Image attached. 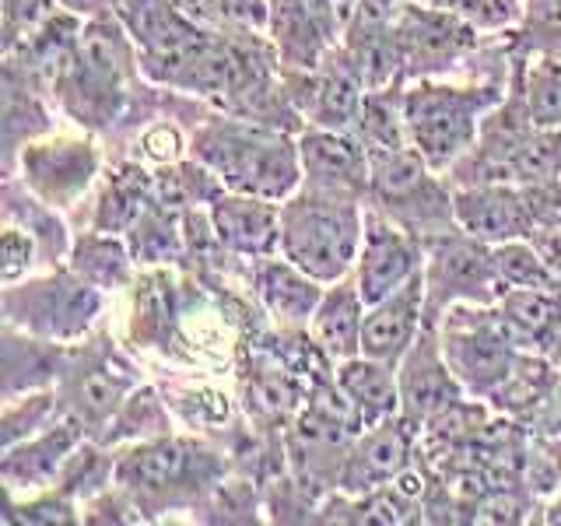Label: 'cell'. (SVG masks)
Segmentation results:
<instances>
[{"mask_svg":"<svg viewBox=\"0 0 561 526\" xmlns=\"http://www.w3.org/2000/svg\"><path fill=\"white\" fill-rule=\"evenodd\" d=\"M193 155L236 190L263 201H288L302 183V158L288 137L250 127L239 119H218L193 137Z\"/></svg>","mask_w":561,"mask_h":526,"instance_id":"obj_1","label":"cell"},{"mask_svg":"<svg viewBox=\"0 0 561 526\" xmlns=\"http://www.w3.org/2000/svg\"><path fill=\"white\" fill-rule=\"evenodd\" d=\"M365 210L351 197L298 190L280 201V253L323 285L351 274L362 253Z\"/></svg>","mask_w":561,"mask_h":526,"instance_id":"obj_2","label":"cell"},{"mask_svg":"<svg viewBox=\"0 0 561 526\" xmlns=\"http://www.w3.org/2000/svg\"><path fill=\"white\" fill-rule=\"evenodd\" d=\"M499 105L495 88H453L421 81L403 92L411 148L438 172L456 165L478 145L484 116Z\"/></svg>","mask_w":561,"mask_h":526,"instance_id":"obj_3","label":"cell"},{"mask_svg":"<svg viewBox=\"0 0 561 526\" xmlns=\"http://www.w3.org/2000/svg\"><path fill=\"white\" fill-rule=\"evenodd\" d=\"M443 351L446 362L463 382V390L495 397L499 386L508 379L516 365L513 344L502 333V323L495 312L481 309H456L449 306L446 330H443Z\"/></svg>","mask_w":561,"mask_h":526,"instance_id":"obj_4","label":"cell"},{"mask_svg":"<svg viewBox=\"0 0 561 526\" xmlns=\"http://www.w3.org/2000/svg\"><path fill=\"white\" fill-rule=\"evenodd\" d=\"M421 271H425L428 316L443 312L446 306L456 302L491 306L499 298V277L488 242L467 236L463 228L456 236L453 232L438 236Z\"/></svg>","mask_w":561,"mask_h":526,"instance_id":"obj_5","label":"cell"},{"mask_svg":"<svg viewBox=\"0 0 561 526\" xmlns=\"http://www.w3.org/2000/svg\"><path fill=\"white\" fill-rule=\"evenodd\" d=\"M393 35L403 57V75H443L478 46V28L421 0H400L393 8Z\"/></svg>","mask_w":561,"mask_h":526,"instance_id":"obj_6","label":"cell"},{"mask_svg":"<svg viewBox=\"0 0 561 526\" xmlns=\"http://www.w3.org/2000/svg\"><path fill=\"white\" fill-rule=\"evenodd\" d=\"M358 288L368 306L379 302L390 291L425 267L421 260V242L408 225H400L393 215H382V210H368L365 215V236H362V253H358Z\"/></svg>","mask_w":561,"mask_h":526,"instance_id":"obj_7","label":"cell"},{"mask_svg":"<svg viewBox=\"0 0 561 526\" xmlns=\"http://www.w3.org/2000/svg\"><path fill=\"white\" fill-rule=\"evenodd\" d=\"M400 382V414L421 425V421L449 414L463 400V382L446 362L443 341L425 327L417 341L408 347V355L397 362Z\"/></svg>","mask_w":561,"mask_h":526,"instance_id":"obj_8","label":"cell"},{"mask_svg":"<svg viewBox=\"0 0 561 526\" xmlns=\"http://www.w3.org/2000/svg\"><path fill=\"white\" fill-rule=\"evenodd\" d=\"M298 158H302L306 186L333 193V197L362 201V193L373 190L368 180V148L362 137H347L344 130L312 127L298 140Z\"/></svg>","mask_w":561,"mask_h":526,"instance_id":"obj_9","label":"cell"},{"mask_svg":"<svg viewBox=\"0 0 561 526\" xmlns=\"http://www.w3.org/2000/svg\"><path fill=\"white\" fill-rule=\"evenodd\" d=\"M428 312V295H425V271H417L408 285H400L379 302L365 309V327H362V355L379 358L386 365H397L408 347L417 341V333L425 330L421 316Z\"/></svg>","mask_w":561,"mask_h":526,"instance_id":"obj_10","label":"cell"},{"mask_svg":"<svg viewBox=\"0 0 561 526\" xmlns=\"http://www.w3.org/2000/svg\"><path fill=\"white\" fill-rule=\"evenodd\" d=\"M456 225L467 236L481 239L488 245H499L508 239L534 236V210L526 201V190H516L508 183H478L467 186L453 197Z\"/></svg>","mask_w":561,"mask_h":526,"instance_id":"obj_11","label":"cell"},{"mask_svg":"<svg viewBox=\"0 0 561 526\" xmlns=\"http://www.w3.org/2000/svg\"><path fill=\"white\" fill-rule=\"evenodd\" d=\"M365 102V81L347 49H327L306 78V116L316 127L347 130L358 123Z\"/></svg>","mask_w":561,"mask_h":526,"instance_id":"obj_12","label":"cell"},{"mask_svg":"<svg viewBox=\"0 0 561 526\" xmlns=\"http://www.w3.org/2000/svg\"><path fill=\"white\" fill-rule=\"evenodd\" d=\"M411 432L414 421H408L403 414L386 418L379 425H368L362 443L344 460L341 484L347 491H379L386 484H393L411 464Z\"/></svg>","mask_w":561,"mask_h":526,"instance_id":"obj_13","label":"cell"},{"mask_svg":"<svg viewBox=\"0 0 561 526\" xmlns=\"http://www.w3.org/2000/svg\"><path fill=\"white\" fill-rule=\"evenodd\" d=\"M368 302L362 298L358 281H333V288L323 291L316 316L309 323V333L316 347L333 362H347L362 355V327H365Z\"/></svg>","mask_w":561,"mask_h":526,"instance_id":"obj_14","label":"cell"},{"mask_svg":"<svg viewBox=\"0 0 561 526\" xmlns=\"http://www.w3.org/2000/svg\"><path fill=\"white\" fill-rule=\"evenodd\" d=\"M215 232L236 253L263 256L280 245V204L250 193H228L215 201Z\"/></svg>","mask_w":561,"mask_h":526,"instance_id":"obj_15","label":"cell"},{"mask_svg":"<svg viewBox=\"0 0 561 526\" xmlns=\"http://www.w3.org/2000/svg\"><path fill=\"white\" fill-rule=\"evenodd\" d=\"M25 172L35 193H43L53 204H70L78 193L92 183L95 175V151L92 145H35L25 151Z\"/></svg>","mask_w":561,"mask_h":526,"instance_id":"obj_16","label":"cell"},{"mask_svg":"<svg viewBox=\"0 0 561 526\" xmlns=\"http://www.w3.org/2000/svg\"><path fill=\"white\" fill-rule=\"evenodd\" d=\"M256 288L267 312L280 327H309L316 306L323 298V281H316L312 274H306L298 263L285 260H271L263 263L256 274Z\"/></svg>","mask_w":561,"mask_h":526,"instance_id":"obj_17","label":"cell"},{"mask_svg":"<svg viewBox=\"0 0 561 526\" xmlns=\"http://www.w3.org/2000/svg\"><path fill=\"white\" fill-rule=\"evenodd\" d=\"M495 316L513 347H543L561 327V298L554 288H508L495 298Z\"/></svg>","mask_w":561,"mask_h":526,"instance_id":"obj_18","label":"cell"},{"mask_svg":"<svg viewBox=\"0 0 561 526\" xmlns=\"http://www.w3.org/2000/svg\"><path fill=\"white\" fill-rule=\"evenodd\" d=\"M337 390L355 408L362 425H379V421L400 414V382L397 365H386L379 358L355 355L341 362Z\"/></svg>","mask_w":561,"mask_h":526,"instance_id":"obj_19","label":"cell"},{"mask_svg":"<svg viewBox=\"0 0 561 526\" xmlns=\"http://www.w3.org/2000/svg\"><path fill=\"white\" fill-rule=\"evenodd\" d=\"M190 470H193V449L183 443H172V438H162V443H148L134 449L116 473L123 488L140 491V495H165V491L183 488Z\"/></svg>","mask_w":561,"mask_h":526,"instance_id":"obj_20","label":"cell"},{"mask_svg":"<svg viewBox=\"0 0 561 526\" xmlns=\"http://www.w3.org/2000/svg\"><path fill=\"white\" fill-rule=\"evenodd\" d=\"M78 446V425H53L46 435L32 438L25 446H8V460H4V478L8 488H43L53 481L70 449Z\"/></svg>","mask_w":561,"mask_h":526,"instance_id":"obj_21","label":"cell"},{"mask_svg":"<svg viewBox=\"0 0 561 526\" xmlns=\"http://www.w3.org/2000/svg\"><path fill=\"white\" fill-rule=\"evenodd\" d=\"M491 263H495L499 295L508 288H558V274L534 242L508 239L491 245Z\"/></svg>","mask_w":561,"mask_h":526,"instance_id":"obj_22","label":"cell"},{"mask_svg":"<svg viewBox=\"0 0 561 526\" xmlns=\"http://www.w3.org/2000/svg\"><path fill=\"white\" fill-rule=\"evenodd\" d=\"M358 134L368 151L376 148H403L408 140V119H403V95H393V88L365 92L358 113Z\"/></svg>","mask_w":561,"mask_h":526,"instance_id":"obj_23","label":"cell"},{"mask_svg":"<svg viewBox=\"0 0 561 526\" xmlns=\"http://www.w3.org/2000/svg\"><path fill=\"white\" fill-rule=\"evenodd\" d=\"M526 113H530L534 127H561V57H543L530 64L526 75Z\"/></svg>","mask_w":561,"mask_h":526,"instance_id":"obj_24","label":"cell"},{"mask_svg":"<svg viewBox=\"0 0 561 526\" xmlns=\"http://www.w3.org/2000/svg\"><path fill=\"white\" fill-rule=\"evenodd\" d=\"M421 4L460 18V22L473 25L478 32L513 28L523 18V0H421Z\"/></svg>","mask_w":561,"mask_h":526,"instance_id":"obj_25","label":"cell"},{"mask_svg":"<svg viewBox=\"0 0 561 526\" xmlns=\"http://www.w3.org/2000/svg\"><path fill=\"white\" fill-rule=\"evenodd\" d=\"M519 35L537 53L561 57V0H526L519 18Z\"/></svg>","mask_w":561,"mask_h":526,"instance_id":"obj_26","label":"cell"},{"mask_svg":"<svg viewBox=\"0 0 561 526\" xmlns=\"http://www.w3.org/2000/svg\"><path fill=\"white\" fill-rule=\"evenodd\" d=\"M119 393H123V382L110 373V365H95L88 368V373L78 379L75 386V397L81 403V411L88 418H105L116 411L119 403Z\"/></svg>","mask_w":561,"mask_h":526,"instance_id":"obj_27","label":"cell"},{"mask_svg":"<svg viewBox=\"0 0 561 526\" xmlns=\"http://www.w3.org/2000/svg\"><path fill=\"white\" fill-rule=\"evenodd\" d=\"M35 256V239L32 232H22V228H8L4 232V281L14 285L18 277L28 274Z\"/></svg>","mask_w":561,"mask_h":526,"instance_id":"obj_28","label":"cell"},{"mask_svg":"<svg viewBox=\"0 0 561 526\" xmlns=\"http://www.w3.org/2000/svg\"><path fill=\"white\" fill-rule=\"evenodd\" d=\"M67 11H78V14H99L105 4H113V0H60Z\"/></svg>","mask_w":561,"mask_h":526,"instance_id":"obj_29","label":"cell"},{"mask_svg":"<svg viewBox=\"0 0 561 526\" xmlns=\"http://www.w3.org/2000/svg\"><path fill=\"white\" fill-rule=\"evenodd\" d=\"M551 344H558V355H561V327H558V333H554V341Z\"/></svg>","mask_w":561,"mask_h":526,"instance_id":"obj_30","label":"cell"},{"mask_svg":"<svg viewBox=\"0 0 561 526\" xmlns=\"http://www.w3.org/2000/svg\"><path fill=\"white\" fill-rule=\"evenodd\" d=\"M390 4H400V0H390Z\"/></svg>","mask_w":561,"mask_h":526,"instance_id":"obj_31","label":"cell"}]
</instances>
